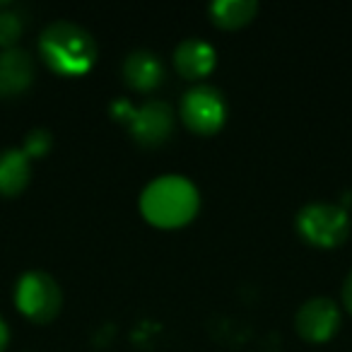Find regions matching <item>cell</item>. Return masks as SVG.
I'll use <instances>...</instances> for the list:
<instances>
[{
  "mask_svg": "<svg viewBox=\"0 0 352 352\" xmlns=\"http://www.w3.org/2000/svg\"><path fill=\"white\" fill-rule=\"evenodd\" d=\"M121 109L126 111L123 121L128 123V133L140 147H160L174 133V109L162 99H147L138 109L121 102Z\"/></svg>",
  "mask_w": 352,
  "mask_h": 352,
  "instance_id": "cell-6",
  "label": "cell"
},
{
  "mask_svg": "<svg viewBox=\"0 0 352 352\" xmlns=\"http://www.w3.org/2000/svg\"><path fill=\"white\" fill-rule=\"evenodd\" d=\"M41 60L60 78H82L97 63V41L87 30L68 20L51 22L39 36Z\"/></svg>",
  "mask_w": 352,
  "mask_h": 352,
  "instance_id": "cell-1",
  "label": "cell"
},
{
  "mask_svg": "<svg viewBox=\"0 0 352 352\" xmlns=\"http://www.w3.org/2000/svg\"><path fill=\"white\" fill-rule=\"evenodd\" d=\"M342 314L338 304L328 297H314L299 307L294 328L307 342H328L340 331Z\"/></svg>",
  "mask_w": 352,
  "mask_h": 352,
  "instance_id": "cell-7",
  "label": "cell"
},
{
  "mask_svg": "<svg viewBox=\"0 0 352 352\" xmlns=\"http://www.w3.org/2000/svg\"><path fill=\"white\" fill-rule=\"evenodd\" d=\"M8 342H10V328H8L6 318L0 316V352H6Z\"/></svg>",
  "mask_w": 352,
  "mask_h": 352,
  "instance_id": "cell-16",
  "label": "cell"
},
{
  "mask_svg": "<svg viewBox=\"0 0 352 352\" xmlns=\"http://www.w3.org/2000/svg\"><path fill=\"white\" fill-rule=\"evenodd\" d=\"M217 65V51L206 39H184L174 49V68L184 80H203L215 70Z\"/></svg>",
  "mask_w": 352,
  "mask_h": 352,
  "instance_id": "cell-9",
  "label": "cell"
},
{
  "mask_svg": "<svg viewBox=\"0 0 352 352\" xmlns=\"http://www.w3.org/2000/svg\"><path fill=\"white\" fill-rule=\"evenodd\" d=\"M179 116L184 126L196 135H215L227 121L225 94L212 85H196L184 94Z\"/></svg>",
  "mask_w": 352,
  "mask_h": 352,
  "instance_id": "cell-5",
  "label": "cell"
},
{
  "mask_svg": "<svg viewBox=\"0 0 352 352\" xmlns=\"http://www.w3.org/2000/svg\"><path fill=\"white\" fill-rule=\"evenodd\" d=\"M34 58L22 49L0 51V99H15L34 82Z\"/></svg>",
  "mask_w": 352,
  "mask_h": 352,
  "instance_id": "cell-8",
  "label": "cell"
},
{
  "mask_svg": "<svg viewBox=\"0 0 352 352\" xmlns=\"http://www.w3.org/2000/svg\"><path fill=\"white\" fill-rule=\"evenodd\" d=\"M22 34H25V17L17 8L6 6L0 10V51L17 49Z\"/></svg>",
  "mask_w": 352,
  "mask_h": 352,
  "instance_id": "cell-13",
  "label": "cell"
},
{
  "mask_svg": "<svg viewBox=\"0 0 352 352\" xmlns=\"http://www.w3.org/2000/svg\"><path fill=\"white\" fill-rule=\"evenodd\" d=\"M15 307L32 323H51L63 307L60 285L46 270H27L15 285Z\"/></svg>",
  "mask_w": 352,
  "mask_h": 352,
  "instance_id": "cell-4",
  "label": "cell"
},
{
  "mask_svg": "<svg viewBox=\"0 0 352 352\" xmlns=\"http://www.w3.org/2000/svg\"><path fill=\"white\" fill-rule=\"evenodd\" d=\"M54 147V138L46 128H34V131L27 133L25 145H22V152H25L30 160H44L46 155Z\"/></svg>",
  "mask_w": 352,
  "mask_h": 352,
  "instance_id": "cell-14",
  "label": "cell"
},
{
  "mask_svg": "<svg viewBox=\"0 0 352 352\" xmlns=\"http://www.w3.org/2000/svg\"><path fill=\"white\" fill-rule=\"evenodd\" d=\"M123 80L133 92L150 94L164 82V65L152 51H131L123 60Z\"/></svg>",
  "mask_w": 352,
  "mask_h": 352,
  "instance_id": "cell-10",
  "label": "cell"
},
{
  "mask_svg": "<svg viewBox=\"0 0 352 352\" xmlns=\"http://www.w3.org/2000/svg\"><path fill=\"white\" fill-rule=\"evenodd\" d=\"M210 20L220 30H241L246 27L258 12L256 0H217L208 8Z\"/></svg>",
  "mask_w": 352,
  "mask_h": 352,
  "instance_id": "cell-12",
  "label": "cell"
},
{
  "mask_svg": "<svg viewBox=\"0 0 352 352\" xmlns=\"http://www.w3.org/2000/svg\"><path fill=\"white\" fill-rule=\"evenodd\" d=\"M342 307L347 309V314H352V270L342 283Z\"/></svg>",
  "mask_w": 352,
  "mask_h": 352,
  "instance_id": "cell-15",
  "label": "cell"
},
{
  "mask_svg": "<svg viewBox=\"0 0 352 352\" xmlns=\"http://www.w3.org/2000/svg\"><path fill=\"white\" fill-rule=\"evenodd\" d=\"M32 160L22 147H8L0 152V196L15 198L30 186Z\"/></svg>",
  "mask_w": 352,
  "mask_h": 352,
  "instance_id": "cell-11",
  "label": "cell"
},
{
  "mask_svg": "<svg viewBox=\"0 0 352 352\" xmlns=\"http://www.w3.org/2000/svg\"><path fill=\"white\" fill-rule=\"evenodd\" d=\"M201 208V193L186 176L166 174L145 186L140 196V212L160 230L186 227Z\"/></svg>",
  "mask_w": 352,
  "mask_h": 352,
  "instance_id": "cell-2",
  "label": "cell"
},
{
  "mask_svg": "<svg viewBox=\"0 0 352 352\" xmlns=\"http://www.w3.org/2000/svg\"><path fill=\"white\" fill-rule=\"evenodd\" d=\"M297 232L316 249H336L350 236V215L336 203H309L297 212Z\"/></svg>",
  "mask_w": 352,
  "mask_h": 352,
  "instance_id": "cell-3",
  "label": "cell"
}]
</instances>
